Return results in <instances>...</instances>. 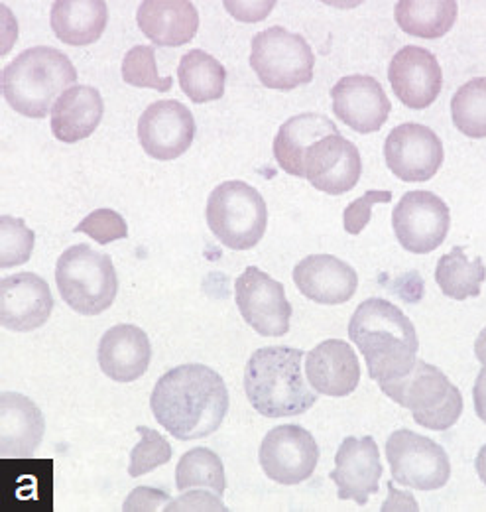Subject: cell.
Wrapping results in <instances>:
<instances>
[{"label":"cell","mask_w":486,"mask_h":512,"mask_svg":"<svg viewBox=\"0 0 486 512\" xmlns=\"http://www.w3.org/2000/svg\"><path fill=\"white\" fill-rule=\"evenodd\" d=\"M331 481L337 485L341 501H355L365 507L370 495L378 493L382 477L380 451L374 438H345L335 455Z\"/></svg>","instance_id":"cell-19"},{"label":"cell","mask_w":486,"mask_h":512,"mask_svg":"<svg viewBox=\"0 0 486 512\" xmlns=\"http://www.w3.org/2000/svg\"><path fill=\"white\" fill-rule=\"evenodd\" d=\"M453 125L469 138H486V77L459 87L451 99Z\"/></svg>","instance_id":"cell-32"},{"label":"cell","mask_w":486,"mask_h":512,"mask_svg":"<svg viewBox=\"0 0 486 512\" xmlns=\"http://www.w3.org/2000/svg\"><path fill=\"white\" fill-rule=\"evenodd\" d=\"M392 201V193L390 192H378V190H372V192H366L363 197L355 199L353 203L347 205L345 213H343V225H345V231L349 235H361L366 229V225L370 223V217H372V207L376 203H390Z\"/></svg>","instance_id":"cell-37"},{"label":"cell","mask_w":486,"mask_h":512,"mask_svg":"<svg viewBox=\"0 0 486 512\" xmlns=\"http://www.w3.org/2000/svg\"><path fill=\"white\" fill-rule=\"evenodd\" d=\"M349 337L365 357L376 383L408 375L418 361V333L410 318L382 298L365 300L349 321Z\"/></svg>","instance_id":"cell-2"},{"label":"cell","mask_w":486,"mask_h":512,"mask_svg":"<svg viewBox=\"0 0 486 512\" xmlns=\"http://www.w3.org/2000/svg\"><path fill=\"white\" fill-rule=\"evenodd\" d=\"M170 497L168 493H162L158 489H148V487H138L134 489L128 499L124 501V512H140V511H160L164 507V503H168ZM164 511V509H162Z\"/></svg>","instance_id":"cell-39"},{"label":"cell","mask_w":486,"mask_h":512,"mask_svg":"<svg viewBox=\"0 0 486 512\" xmlns=\"http://www.w3.org/2000/svg\"><path fill=\"white\" fill-rule=\"evenodd\" d=\"M394 95L408 109H427L443 89V71L437 58L420 46H406L394 54L388 67Z\"/></svg>","instance_id":"cell-18"},{"label":"cell","mask_w":486,"mask_h":512,"mask_svg":"<svg viewBox=\"0 0 486 512\" xmlns=\"http://www.w3.org/2000/svg\"><path fill=\"white\" fill-rule=\"evenodd\" d=\"M388 491L390 499L384 503L382 511H420L418 503L410 495H404L394 489V483H388Z\"/></svg>","instance_id":"cell-41"},{"label":"cell","mask_w":486,"mask_h":512,"mask_svg":"<svg viewBox=\"0 0 486 512\" xmlns=\"http://www.w3.org/2000/svg\"><path fill=\"white\" fill-rule=\"evenodd\" d=\"M473 400H475V410L477 416L486 424V365H483L477 381H475V388H473Z\"/></svg>","instance_id":"cell-42"},{"label":"cell","mask_w":486,"mask_h":512,"mask_svg":"<svg viewBox=\"0 0 486 512\" xmlns=\"http://www.w3.org/2000/svg\"><path fill=\"white\" fill-rule=\"evenodd\" d=\"M178 79L193 103L217 101L225 95L227 69L203 50H191L180 60Z\"/></svg>","instance_id":"cell-30"},{"label":"cell","mask_w":486,"mask_h":512,"mask_svg":"<svg viewBox=\"0 0 486 512\" xmlns=\"http://www.w3.org/2000/svg\"><path fill=\"white\" fill-rule=\"evenodd\" d=\"M475 467H477V473L481 477V481L486 485V446L479 449V455H477V461H475Z\"/></svg>","instance_id":"cell-44"},{"label":"cell","mask_w":486,"mask_h":512,"mask_svg":"<svg viewBox=\"0 0 486 512\" xmlns=\"http://www.w3.org/2000/svg\"><path fill=\"white\" fill-rule=\"evenodd\" d=\"M475 355L481 365H486V327L479 333V337L475 341Z\"/></svg>","instance_id":"cell-43"},{"label":"cell","mask_w":486,"mask_h":512,"mask_svg":"<svg viewBox=\"0 0 486 512\" xmlns=\"http://www.w3.org/2000/svg\"><path fill=\"white\" fill-rule=\"evenodd\" d=\"M459 14L455 0L422 2V0H400L394 6V18L398 26L416 38L435 40L445 36Z\"/></svg>","instance_id":"cell-28"},{"label":"cell","mask_w":486,"mask_h":512,"mask_svg":"<svg viewBox=\"0 0 486 512\" xmlns=\"http://www.w3.org/2000/svg\"><path fill=\"white\" fill-rule=\"evenodd\" d=\"M266 223L264 197L244 182H223L207 199V225L227 249H254L266 233Z\"/></svg>","instance_id":"cell-7"},{"label":"cell","mask_w":486,"mask_h":512,"mask_svg":"<svg viewBox=\"0 0 486 512\" xmlns=\"http://www.w3.org/2000/svg\"><path fill=\"white\" fill-rule=\"evenodd\" d=\"M341 134L337 125L317 113L296 115L286 121L274 138V156L284 172L305 178V152L321 138Z\"/></svg>","instance_id":"cell-26"},{"label":"cell","mask_w":486,"mask_h":512,"mask_svg":"<svg viewBox=\"0 0 486 512\" xmlns=\"http://www.w3.org/2000/svg\"><path fill=\"white\" fill-rule=\"evenodd\" d=\"M75 233H85L99 245H109L128 237V225L113 209H95L75 227Z\"/></svg>","instance_id":"cell-36"},{"label":"cell","mask_w":486,"mask_h":512,"mask_svg":"<svg viewBox=\"0 0 486 512\" xmlns=\"http://www.w3.org/2000/svg\"><path fill=\"white\" fill-rule=\"evenodd\" d=\"M136 432L140 434V442L130 451L128 465V475L134 479L166 465L172 459V446L162 434L146 426H138Z\"/></svg>","instance_id":"cell-35"},{"label":"cell","mask_w":486,"mask_h":512,"mask_svg":"<svg viewBox=\"0 0 486 512\" xmlns=\"http://www.w3.org/2000/svg\"><path fill=\"white\" fill-rule=\"evenodd\" d=\"M400 245L414 255H429L443 245L451 227L447 203L431 192H408L392 213Z\"/></svg>","instance_id":"cell-10"},{"label":"cell","mask_w":486,"mask_h":512,"mask_svg":"<svg viewBox=\"0 0 486 512\" xmlns=\"http://www.w3.org/2000/svg\"><path fill=\"white\" fill-rule=\"evenodd\" d=\"M0 241H2L0 266L6 270V268L26 264L30 260L32 251H34V243H36V235L32 229L26 227V223L22 219L2 215L0 217Z\"/></svg>","instance_id":"cell-34"},{"label":"cell","mask_w":486,"mask_h":512,"mask_svg":"<svg viewBox=\"0 0 486 512\" xmlns=\"http://www.w3.org/2000/svg\"><path fill=\"white\" fill-rule=\"evenodd\" d=\"M315 56L304 36L282 26L268 28L252 38L250 67L268 89L290 91L311 83Z\"/></svg>","instance_id":"cell-8"},{"label":"cell","mask_w":486,"mask_h":512,"mask_svg":"<svg viewBox=\"0 0 486 512\" xmlns=\"http://www.w3.org/2000/svg\"><path fill=\"white\" fill-rule=\"evenodd\" d=\"M56 284L63 302L81 316H99L107 312L119 294V278L113 258L89 245L69 247L60 256Z\"/></svg>","instance_id":"cell-6"},{"label":"cell","mask_w":486,"mask_h":512,"mask_svg":"<svg viewBox=\"0 0 486 512\" xmlns=\"http://www.w3.org/2000/svg\"><path fill=\"white\" fill-rule=\"evenodd\" d=\"M105 103L101 93L91 85L69 87L52 109V132L65 142L75 144L89 138L101 125Z\"/></svg>","instance_id":"cell-25"},{"label":"cell","mask_w":486,"mask_h":512,"mask_svg":"<svg viewBox=\"0 0 486 512\" xmlns=\"http://www.w3.org/2000/svg\"><path fill=\"white\" fill-rule=\"evenodd\" d=\"M486 280V266L483 260L469 258L463 247H455L451 253L441 256L435 268V282L441 292L457 302L481 296Z\"/></svg>","instance_id":"cell-29"},{"label":"cell","mask_w":486,"mask_h":512,"mask_svg":"<svg viewBox=\"0 0 486 512\" xmlns=\"http://www.w3.org/2000/svg\"><path fill=\"white\" fill-rule=\"evenodd\" d=\"M99 367L117 383H134L150 367L152 345L148 335L130 323L111 327L99 343Z\"/></svg>","instance_id":"cell-22"},{"label":"cell","mask_w":486,"mask_h":512,"mask_svg":"<svg viewBox=\"0 0 486 512\" xmlns=\"http://www.w3.org/2000/svg\"><path fill=\"white\" fill-rule=\"evenodd\" d=\"M150 408L174 438L201 440L217 432L229 412L227 384L205 365H182L158 379Z\"/></svg>","instance_id":"cell-1"},{"label":"cell","mask_w":486,"mask_h":512,"mask_svg":"<svg viewBox=\"0 0 486 512\" xmlns=\"http://www.w3.org/2000/svg\"><path fill=\"white\" fill-rule=\"evenodd\" d=\"M122 79L132 87L170 91L174 79L160 77L156 67V50L150 46H134L122 60Z\"/></svg>","instance_id":"cell-33"},{"label":"cell","mask_w":486,"mask_h":512,"mask_svg":"<svg viewBox=\"0 0 486 512\" xmlns=\"http://www.w3.org/2000/svg\"><path fill=\"white\" fill-rule=\"evenodd\" d=\"M305 375L315 392L343 398L353 394L361 383V365L347 341L327 339L307 353Z\"/></svg>","instance_id":"cell-20"},{"label":"cell","mask_w":486,"mask_h":512,"mask_svg":"<svg viewBox=\"0 0 486 512\" xmlns=\"http://www.w3.org/2000/svg\"><path fill=\"white\" fill-rule=\"evenodd\" d=\"M223 4H225V10L231 16H235L241 22H250V24L264 20L272 12V8L276 6L274 0H266V2H235V0H227Z\"/></svg>","instance_id":"cell-40"},{"label":"cell","mask_w":486,"mask_h":512,"mask_svg":"<svg viewBox=\"0 0 486 512\" xmlns=\"http://www.w3.org/2000/svg\"><path fill=\"white\" fill-rule=\"evenodd\" d=\"M294 282L307 300L323 306L345 304L359 288L355 268L331 255L305 256L294 268Z\"/></svg>","instance_id":"cell-21"},{"label":"cell","mask_w":486,"mask_h":512,"mask_svg":"<svg viewBox=\"0 0 486 512\" xmlns=\"http://www.w3.org/2000/svg\"><path fill=\"white\" fill-rule=\"evenodd\" d=\"M54 296L44 278L20 272L0 282V323L4 329L28 333L50 320Z\"/></svg>","instance_id":"cell-16"},{"label":"cell","mask_w":486,"mask_h":512,"mask_svg":"<svg viewBox=\"0 0 486 512\" xmlns=\"http://www.w3.org/2000/svg\"><path fill=\"white\" fill-rule=\"evenodd\" d=\"M195 138V119L180 101H156L138 121V140L144 152L160 162L180 158Z\"/></svg>","instance_id":"cell-15"},{"label":"cell","mask_w":486,"mask_h":512,"mask_svg":"<svg viewBox=\"0 0 486 512\" xmlns=\"http://www.w3.org/2000/svg\"><path fill=\"white\" fill-rule=\"evenodd\" d=\"M304 351L286 345L264 347L252 353L244 369V390L250 406L266 418L300 416L317 394L302 373Z\"/></svg>","instance_id":"cell-3"},{"label":"cell","mask_w":486,"mask_h":512,"mask_svg":"<svg viewBox=\"0 0 486 512\" xmlns=\"http://www.w3.org/2000/svg\"><path fill=\"white\" fill-rule=\"evenodd\" d=\"M384 158L390 172L402 182H427L439 172L445 152L441 138L431 128L406 123L388 134Z\"/></svg>","instance_id":"cell-13"},{"label":"cell","mask_w":486,"mask_h":512,"mask_svg":"<svg viewBox=\"0 0 486 512\" xmlns=\"http://www.w3.org/2000/svg\"><path fill=\"white\" fill-rule=\"evenodd\" d=\"M166 512H187V511H227L225 503L217 497H213L207 491H191L178 497L176 501H170L166 507Z\"/></svg>","instance_id":"cell-38"},{"label":"cell","mask_w":486,"mask_h":512,"mask_svg":"<svg viewBox=\"0 0 486 512\" xmlns=\"http://www.w3.org/2000/svg\"><path fill=\"white\" fill-rule=\"evenodd\" d=\"M378 386L388 398L410 410L416 424L427 430L445 432L463 414L461 390L451 384L443 371L422 359L416 361L408 375Z\"/></svg>","instance_id":"cell-5"},{"label":"cell","mask_w":486,"mask_h":512,"mask_svg":"<svg viewBox=\"0 0 486 512\" xmlns=\"http://www.w3.org/2000/svg\"><path fill=\"white\" fill-rule=\"evenodd\" d=\"M2 457H32L44 440L46 422L40 408L22 394L2 392Z\"/></svg>","instance_id":"cell-24"},{"label":"cell","mask_w":486,"mask_h":512,"mask_svg":"<svg viewBox=\"0 0 486 512\" xmlns=\"http://www.w3.org/2000/svg\"><path fill=\"white\" fill-rule=\"evenodd\" d=\"M176 487L187 491L191 487H207L219 497L227 491V477L221 457L207 448L189 449L176 467Z\"/></svg>","instance_id":"cell-31"},{"label":"cell","mask_w":486,"mask_h":512,"mask_svg":"<svg viewBox=\"0 0 486 512\" xmlns=\"http://www.w3.org/2000/svg\"><path fill=\"white\" fill-rule=\"evenodd\" d=\"M75 81L77 71L65 54L38 46L2 69V95L22 117L44 119L54 109V99L58 101Z\"/></svg>","instance_id":"cell-4"},{"label":"cell","mask_w":486,"mask_h":512,"mask_svg":"<svg viewBox=\"0 0 486 512\" xmlns=\"http://www.w3.org/2000/svg\"><path fill=\"white\" fill-rule=\"evenodd\" d=\"M109 20L103 0H58L52 6V30L67 46L95 44Z\"/></svg>","instance_id":"cell-27"},{"label":"cell","mask_w":486,"mask_h":512,"mask_svg":"<svg viewBox=\"0 0 486 512\" xmlns=\"http://www.w3.org/2000/svg\"><path fill=\"white\" fill-rule=\"evenodd\" d=\"M138 28L156 46L189 44L199 30V12L187 0H146L136 12Z\"/></svg>","instance_id":"cell-23"},{"label":"cell","mask_w":486,"mask_h":512,"mask_svg":"<svg viewBox=\"0 0 486 512\" xmlns=\"http://www.w3.org/2000/svg\"><path fill=\"white\" fill-rule=\"evenodd\" d=\"M361 172L359 148L341 134H329L305 152V180L319 192H351L359 184Z\"/></svg>","instance_id":"cell-14"},{"label":"cell","mask_w":486,"mask_h":512,"mask_svg":"<svg viewBox=\"0 0 486 512\" xmlns=\"http://www.w3.org/2000/svg\"><path fill=\"white\" fill-rule=\"evenodd\" d=\"M235 300L243 320L258 335L280 337L290 331L292 304L286 290L258 266H248L237 278Z\"/></svg>","instance_id":"cell-11"},{"label":"cell","mask_w":486,"mask_h":512,"mask_svg":"<svg viewBox=\"0 0 486 512\" xmlns=\"http://www.w3.org/2000/svg\"><path fill=\"white\" fill-rule=\"evenodd\" d=\"M258 457L266 477L280 485H298L313 475L319 446L302 426L284 424L266 434Z\"/></svg>","instance_id":"cell-12"},{"label":"cell","mask_w":486,"mask_h":512,"mask_svg":"<svg viewBox=\"0 0 486 512\" xmlns=\"http://www.w3.org/2000/svg\"><path fill=\"white\" fill-rule=\"evenodd\" d=\"M392 481L416 491H437L451 477L445 449L412 430H396L386 442Z\"/></svg>","instance_id":"cell-9"},{"label":"cell","mask_w":486,"mask_h":512,"mask_svg":"<svg viewBox=\"0 0 486 512\" xmlns=\"http://www.w3.org/2000/svg\"><path fill=\"white\" fill-rule=\"evenodd\" d=\"M333 113L359 134L378 132L390 117L392 103L370 75H347L331 89Z\"/></svg>","instance_id":"cell-17"}]
</instances>
